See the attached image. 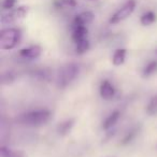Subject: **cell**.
Returning a JSON list of instances; mask_svg holds the SVG:
<instances>
[{"label":"cell","mask_w":157,"mask_h":157,"mask_svg":"<svg viewBox=\"0 0 157 157\" xmlns=\"http://www.w3.org/2000/svg\"><path fill=\"white\" fill-rule=\"evenodd\" d=\"M51 112L48 110H37L25 113L18 117V122L27 126H41L50 121Z\"/></svg>","instance_id":"obj_1"},{"label":"cell","mask_w":157,"mask_h":157,"mask_svg":"<svg viewBox=\"0 0 157 157\" xmlns=\"http://www.w3.org/2000/svg\"><path fill=\"white\" fill-rule=\"evenodd\" d=\"M78 72H80V67L74 63H67V65L63 66L59 69L58 73H57V86L59 88L67 87L74 78L78 75Z\"/></svg>","instance_id":"obj_2"},{"label":"cell","mask_w":157,"mask_h":157,"mask_svg":"<svg viewBox=\"0 0 157 157\" xmlns=\"http://www.w3.org/2000/svg\"><path fill=\"white\" fill-rule=\"evenodd\" d=\"M22 33L17 28H7L0 31V48L12 50L21 41Z\"/></svg>","instance_id":"obj_3"},{"label":"cell","mask_w":157,"mask_h":157,"mask_svg":"<svg viewBox=\"0 0 157 157\" xmlns=\"http://www.w3.org/2000/svg\"><path fill=\"white\" fill-rule=\"evenodd\" d=\"M136 8V0H128L121 9H118L110 18V24H117L132 14Z\"/></svg>","instance_id":"obj_4"},{"label":"cell","mask_w":157,"mask_h":157,"mask_svg":"<svg viewBox=\"0 0 157 157\" xmlns=\"http://www.w3.org/2000/svg\"><path fill=\"white\" fill-rule=\"evenodd\" d=\"M27 12H28V8L27 7H18L17 9L12 10L11 12L1 16V24L6 25L18 22V21L23 20L26 16Z\"/></svg>","instance_id":"obj_5"},{"label":"cell","mask_w":157,"mask_h":157,"mask_svg":"<svg viewBox=\"0 0 157 157\" xmlns=\"http://www.w3.org/2000/svg\"><path fill=\"white\" fill-rule=\"evenodd\" d=\"M94 20V14L90 11H85L78 14L72 22V26H86Z\"/></svg>","instance_id":"obj_6"},{"label":"cell","mask_w":157,"mask_h":157,"mask_svg":"<svg viewBox=\"0 0 157 157\" xmlns=\"http://www.w3.org/2000/svg\"><path fill=\"white\" fill-rule=\"evenodd\" d=\"M41 48L39 45H33L30 48H23L18 52V54L23 57V58H26V59H36L41 55Z\"/></svg>","instance_id":"obj_7"},{"label":"cell","mask_w":157,"mask_h":157,"mask_svg":"<svg viewBox=\"0 0 157 157\" xmlns=\"http://www.w3.org/2000/svg\"><path fill=\"white\" fill-rule=\"evenodd\" d=\"M88 35V30L86 26H72V40L74 43L86 39Z\"/></svg>","instance_id":"obj_8"},{"label":"cell","mask_w":157,"mask_h":157,"mask_svg":"<svg viewBox=\"0 0 157 157\" xmlns=\"http://www.w3.org/2000/svg\"><path fill=\"white\" fill-rule=\"evenodd\" d=\"M114 93H115V90H114L113 85L110 83L109 81H103L100 85V96L102 97L103 99H111L112 97L114 96Z\"/></svg>","instance_id":"obj_9"},{"label":"cell","mask_w":157,"mask_h":157,"mask_svg":"<svg viewBox=\"0 0 157 157\" xmlns=\"http://www.w3.org/2000/svg\"><path fill=\"white\" fill-rule=\"evenodd\" d=\"M74 125V118H69V120H66L63 122L59 123L58 126H57V132L59 136H66L71 131L72 127Z\"/></svg>","instance_id":"obj_10"},{"label":"cell","mask_w":157,"mask_h":157,"mask_svg":"<svg viewBox=\"0 0 157 157\" xmlns=\"http://www.w3.org/2000/svg\"><path fill=\"white\" fill-rule=\"evenodd\" d=\"M121 116V113L120 111H114L112 112L111 114H110L109 116H108L107 118H105V121L103 122L102 124V128L105 129V130H108V129L112 128V127L114 126V125L117 123L118 118H120Z\"/></svg>","instance_id":"obj_11"},{"label":"cell","mask_w":157,"mask_h":157,"mask_svg":"<svg viewBox=\"0 0 157 157\" xmlns=\"http://www.w3.org/2000/svg\"><path fill=\"white\" fill-rule=\"evenodd\" d=\"M125 58H126V50L125 48H118L114 52L113 55V65L114 66H121L124 63Z\"/></svg>","instance_id":"obj_12"},{"label":"cell","mask_w":157,"mask_h":157,"mask_svg":"<svg viewBox=\"0 0 157 157\" xmlns=\"http://www.w3.org/2000/svg\"><path fill=\"white\" fill-rule=\"evenodd\" d=\"M155 21H156V14L152 11H148L146 13H144L141 16V18H140V22H141V24L143 26H150L153 23H155Z\"/></svg>","instance_id":"obj_13"},{"label":"cell","mask_w":157,"mask_h":157,"mask_svg":"<svg viewBox=\"0 0 157 157\" xmlns=\"http://www.w3.org/2000/svg\"><path fill=\"white\" fill-rule=\"evenodd\" d=\"M0 157H25V155L20 151H12L11 148L2 146L0 148Z\"/></svg>","instance_id":"obj_14"},{"label":"cell","mask_w":157,"mask_h":157,"mask_svg":"<svg viewBox=\"0 0 157 157\" xmlns=\"http://www.w3.org/2000/svg\"><path fill=\"white\" fill-rule=\"evenodd\" d=\"M78 2L76 0H55L54 7L57 9H63V8H75Z\"/></svg>","instance_id":"obj_15"},{"label":"cell","mask_w":157,"mask_h":157,"mask_svg":"<svg viewBox=\"0 0 157 157\" xmlns=\"http://www.w3.org/2000/svg\"><path fill=\"white\" fill-rule=\"evenodd\" d=\"M156 71H157V61L153 60L145 66V68H144L143 71H142V76H143V78H148V76H151L152 74H154Z\"/></svg>","instance_id":"obj_16"},{"label":"cell","mask_w":157,"mask_h":157,"mask_svg":"<svg viewBox=\"0 0 157 157\" xmlns=\"http://www.w3.org/2000/svg\"><path fill=\"white\" fill-rule=\"evenodd\" d=\"M75 52L78 53V54H84V53H86L88 51V48H90V41H88V39L86 38V39H83L81 40V41H78L75 43Z\"/></svg>","instance_id":"obj_17"},{"label":"cell","mask_w":157,"mask_h":157,"mask_svg":"<svg viewBox=\"0 0 157 157\" xmlns=\"http://www.w3.org/2000/svg\"><path fill=\"white\" fill-rule=\"evenodd\" d=\"M146 113L148 115H156L157 114V96L153 97L146 107Z\"/></svg>","instance_id":"obj_18"},{"label":"cell","mask_w":157,"mask_h":157,"mask_svg":"<svg viewBox=\"0 0 157 157\" xmlns=\"http://www.w3.org/2000/svg\"><path fill=\"white\" fill-rule=\"evenodd\" d=\"M137 132H138V129L136 128V129H133V130H131L129 133H127V135L124 137V139L122 140V142H121V144H122V145H125V144L129 143V142H130L131 140H132L133 138L136 137V135H137Z\"/></svg>","instance_id":"obj_19"},{"label":"cell","mask_w":157,"mask_h":157,"mask_svg":"<svg viewBox=\"0 0 157 157\" xmlns=\"http://www.w3.org/2000/svg\"><path fill=\"white\" fill-rule=\"evenodd\" d=\"M14 78H15V76H14V74L12 73L11 71L5 72V73L2 74V84L12 83V82L14 81Z\"/></svg>","instance_id":"obj_20"},{"label":"cell","mask_w":157,"mask_h":157,"mask_svg":"<svg viewBox=\"0 0 157 157\" xmlns=\"http://www.w3.org/2000/svg\"><path fill=\"white\" fill-rule=\"evenodd\" d=\"M15 3H16V0H3L2 2L3 10H11L15 6Z\"/></svg>","instance_id":"obj_21"}]
</instances>
